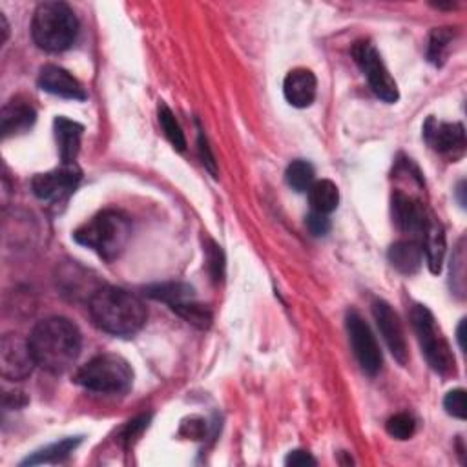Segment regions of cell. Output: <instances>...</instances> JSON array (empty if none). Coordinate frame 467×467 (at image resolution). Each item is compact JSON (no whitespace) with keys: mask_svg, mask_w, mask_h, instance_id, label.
<instances>
[{"mask_svg":"<svg viewBox=\"0 0 467 467\" xmlns=\"http://www.w3.org/2000/svg\"><path fill=\"white\" fill-rule=\"evenodd\" d=\"M28 342L37 368L51 375H63L72 369L82 343L79 329L66 318H46L39 322Z\"/></svg>","mask_w":467,"mask_h":467,"instance_id":"1","label":"cell"},{"mask_svg":"<svg viewBox=\"0 0 467 467\" xmlns=\"http://www.w3.org/2000/svg\"><path fill=\"white\" fill-rule=\"evenodd\" d=\"M90 315L99 329L114 336H134L146 324V307L132 292L102 287L90 298Z\"/></svg>","mask_w":467,"mask_h":467,"instance_id":"2","label":"cell"},{"mask_svg":"<svg viewBox=\"0 0 467 467\" xmlns=\"http://www.w3.org/2000/svg\"><path fill=\"white\" fill-rule=\"evenodd\" d=\"M79 33L75 12L65 3H42L37 6L31 21V35L35 44L57 54L68 49Z\"/></svg>","mask_w":467,"mask_h":467,"instance_id":"3","label":"cell"},{"mask_svg":"<svg viewBox=\"0 0 467 467\" xmlns=\"http://www.w3.org/2000/svg\"><path fill=\"white\" fill-rule=\"evenodd\" d=\"M130 234L132 227L125 214L117 211H105L77 229L74 238L79 245L91 248L100 257H105L107 262H114L125 252Z\"/></svg>","mask_w":467,"mask_h":467,"instance_id":"4","label":"cell"},{"mask_svg":"<svg viewBox=\"0 0 467 467\" xmlns=\"http://www.w3.org/2000/svg\"><path fill=\"white\" fill-rule=\"evenodd\" d=\"M75 384L91 393L125 394L134 384V371L130 363L116 354H102L90 359L75 376Z\"/></svg>","mask_w":467,"mask_h":467,"instance_id":"5","label":"cell"},{"mask_svg":"<svg viewBox=\"0 0 467 467\" xmlns=\"http://www.w3.org/2000/svg\"><path fill=\"white\" fill-rule=\"evenodd\" d=\"M411 322L431 369L440 375L454 373V354L431 310L424 305H414L411 310Z\"/></svg>","mask_w":467,"mask_h":467,"instance_id":"6","label":"cell"},{"mask_svg":"<svg viewBox=\"0 0 467 467\" xmlns=\"http://www.w3.org/2000/svg\"><path fill=\"white\" fill-rule=\"evenodd\" d=\"M345 325H347V334H349L352 352L359 363L361 371L369 376H376L382 369L384 358L371 327L356 313V310H349Z\"/></svg>","mask_w":467,"mask_h":467,"instance_id":"7","label":"cell"},{"mask_svg":"<svg viewBox=\"0 0 467 467\" xmlns=\"http://www.w3.org/2000/svg\"><path fill=\"white\" fill-rule=\"evenodd\" d=\"M352 56L358 66L361 68L363 75L368 77V82L371 90L385 102H396L398 100V86L396 81L391 77L389 70L385 68L380 54L371 42H356L352 48Z\"/></svg>","mask_w":467,"mask_h":467,"instance_id":"8","label":"cell"},{"mask_svg":"<svg viewBox=\"0 0 467 467\" xmlns=\"http://www.w3.org/2000/svg\"><path fill=\"white\" fill-rule=\"evenodd\" d=\"M37 366L30 342L17 334H8L0 342V371L10 382L26 380Z\"/></svg>","mask_w":467,"mask_h":467,"instance_id":"9","label":"cell"},{"mask_svg":"<svg viewBox=\"0 0 467 467\" xmlns=\"http://www.w3.org/2000/svg\"><path fill=\"white\" fill-rule=\"evenodd\" d=\"M81 181V170L74 165H63L46 174H39L31 181L33 194L42 201H59L70 195Z\"/></svg>","mask_w":467,"mask_h":467,"instance_id":"10","label":"cell"},{"mask_svg":"<svg viewBox=\"0 0 467 467\" xmlns=\"http://www.w3.org/2000/svg\"><path fill=\"white\" fill-rule=\"evenodd\" d=\"M373 316L376 320V325L391 350V354L394 356V359L402 366L409 361V347H407V340H405V333H403V325L398 318V315L393 310V307L384 301V299H376L373 303Z\"/></svg>","mask_w":467,"mask_h":467,"instance_id":"11","label":"cell"},{"mask_svg":"<svg viewBox=\"0 0 467 467\" xmlns=\"http://www.w3.org/2000/svg\"><path fill=\"white\" fill-rule=\"evenodd\" d=\"M393 218L402 232L422 239L431 212L419 199L398 192L393 195Z\"/></svg>","mask_w":467,"mask_h":467,"instance_id":"12","label":"cell"},{"mask_svg":"<svg viewBox=\"0 0 467 467\" xmlns=\"http://www.w3.org/2000/svg\"><path fill=\"white\" fill-rule=\"evenodd\" d=\"M424 137L433 150L445 155H456L465 146V132L460 123H438L431 117L424 126Z\"/></svg>","mask_w":467,"mask_h":467,"instance_id":"13","label":"cell"},{"mask_svg":"<svg viewBox=\"0 0 467 467\" xmlns=\"http://www.w3.org/2000/svg\"><path fill=\"white\" fill-rule=\"evenodd\" d=\"M39 88L63 99H72V100L86 99V91L81 86V82L70 72L56 65H48L40 70Z\"/></svg>","mask_w":467,"mask_h":467,"instance_id":"14","label":"cell"},{"mask_svg":"<svg viewBox=\"0 0 467 467\" xmlns=\"http://www.w3.org/2000/svg\"><path fill=\"white\" fill-rule=\"evenodd\" d=\"M318 91V82L315 74L305 68H296L289 72L283 82L285 99L296 108H307L315 102Z\"/></svg>","mask_w":467,"mask_h":467,"instance_id":"15","label":"cell"},{"mask_svg":"<svg viewBox=\"0 0 467 467\" xmlns=\"http://www.w3.org/2000/svg\"><path fill=\"white\" fill-rule=\"evenodd\" d=\"M37 121V114L31 105L24 100H12L10 105L3 108L0 114V126H3V135L4 139L19 134H26Z\"/></svg>","mask_w":467,"mask_h":467,"instance_id":"16","label":"cell"},{"mask_svg":"<svg viewBox=\"0 0 467 467\" xmlns=\"http://www.w3.org/2000/svg\"><path fill=\"white\" fill-rule=\"evenodd\" d=\"M389 262L402 274H417L424 262V248L417 239L398 241L389 248Z\"/></svg>","mask_w":467,"mask_h":467,"instance_id":"17","label":"cell"},{"mask_svg":"<svg viewBox=\"0 0 467 467\" xmlns=\"http://www.w3.org/2000/svg\"><path fill=\"white\" fill-rule=\"evenodd\" d=\"M82 125L70 121L66 117L56 119V139L59 146V155L63 160V165H74L79 150H81V139H82Z\"/></svg>","mask_w":467,"mask_h":467,"instance_id":"18","label":"cell"},{"mask_svg":"<svg viewBox=\"0 0 467 467\" xmlns=\"http://www.w3.org/2000/svg\"><path fill=\"white\" fill-rule=\"evenodd\" d=\"M422 248L428 257V265L433 274H438L442 271L444 255H445V232L442 223L431 214L429 223L422 236Z\"/></svg>","mask_w":467,"mask_h":467,"instance_id":"19","label":"cell"},{"mask_svg":"<svg viewBox=\"0 0 467 467\" xmlns=\"http://www.w3.org/2000/svg\"><path fill=\"white\" fill-rule=\"evenodd\" d=\"M308 201H310V206H313V212L329 216L331 212H334L338 209L340 190L329 179L315 181V185L308 188Z\"/></svg>","mask_w":467,"mask_h":467,"instance_id":"20","label":"cell"},{"mask_svg":"<svg viewBox=\"0 0 467 467\" xmlns=\"http://www.w3.org/2000/svg\"><path fill=\"white\" fill-rule=\"evenodd\" d=\"M150 298L165 301L167 305H170L172 310H176L177 307L195 301L194 296V289L190 285L185 283H163V285H153L148 289L146 292Z\"/></svg>","mask_w":467,"mask_h":467,"instance_id":"21","label":"cell"},{"mask_svg":"<svg viewBox=\"0 0 467 467\" xmlns=\"http://www.w3.org/2000/svg\"><path fill=\"white\" fill-rule=\"evenodd\" d=\"M81 444V438H66L57 444H51L40 451H37L33 456H28L22 465H37V463H56L68 458L77 445Z\"/></svg>","mask_w":467,"mask_h":467,"instance_id":"22","label":"cell"},{"mask_svg":"<svg viewBox=\"0 0 467 467\" xmlns=\"http://www.w3.org/2000/svg\"><path fill=\"white\" fill-rule=\"evenodd\" d=\"M315 167L303 160L292 161L285 172L289 186L296 192H308V188L315 185Z\"/></svg>","mask_w":467,"mask_h":467,"instance_id":"23","label":"cell"},{"mask_svg":"<svg viewBox=\"0 0 467 467\" xmlns=\"http://www.w3.org/2000/svg\"><path fill=\"white\" fill-rule=\"evenodd\" d=\"M454 31L451 28H437L428 42V59L435 65V66H442V63L445 61L447 49L453 42Z\"/></svg>","mask_w":467,"mask_h":467,"instance_id":"24","label":"cell"},{"mask_svg":"<svg viewBox=\"0 0 467 467\" xmlns=\"http://www.w3.org/2000/svg\"><path fill=\"white\" fill-rule=\"evenodd\" d=\"M160 125L165 132V135L169 137V141L174 144V148H177L179 151L185 150L186 146V139H185V134L176 119V116L172 114V110L167 107V105H161L160 107Z\"/></svg>","mask_w":467,"mask_h":467,"instance_id":"25","label":"cell"},{"mask_svg":"<svg viewBox=\"0 0 467 467\" xmlns=\"http://www.w3.org/2000/svg\"><path fill=\"white\" fill-rule=\"evenodd\" d=\"M387 433L396 438V440H409L414 431H417V422H414V419L411 417V414L407 412H400V414H394V417H391L387 420Z\"/></svg>","mask_w":467,"mask_h":467,"instance_id":"26","label":"cell"},{"mask_svg":"<svg viewBox=\"0 0 467 467\" xmlns=\"http://www.w3.org/2000/svg\"><path fill=\"white\" fill-rule=\"evenodd\" d=\"M463 265H465V252H463V239L458 245L456 254L451 259V281L454 287V292H458L460 296H463L465 292V274H463Z\"/></svg>","mask_w":467,"mask_h":467,"instance_id":"27","label":"cell"},{"mask_svg":"<svg viewBox=\"0 0 467 467\" xmlns=\"http://www.w3.org/2000/svg\"><path fill=\"white\" fill-rule=\"evenodd\" d=\"M444 409L447 411V414L454 419L465 420V391L463 389H454L451 393H447V396L444 398Z\"/></svg>","mask_w":467,"mask_h":467,"instance_id":"28","label":"cell"},{"mask_svg":"<svg viewBox=\"0 0 467 467\" xmlns=\"http://www.w3.org/2000/svg\"><path fill=\"white\" fill-rule=\"evenodd\" d=\"M209 269H211V274L216 281H220L223 278V271H225V257H223V252H221V246L218 245H211L209 248Z\"/></svg>","mask_w":467,"mask_h":467,"instance_id":"29","label":"cell"},{"mask_svg":"<svg viewBox=\"0 0 467 467\" xmlns=\"http://www.w3.org/2000/svg\"><path fill=\"white\" fill-rule=\"evenodd\" d=\"M305 223H307V229L315 236H325L331 230V220L325 214H318V212L308 214Z\"/></svg>","mask_w":467,"mask_h":467,"instance_id":"30","label":"cell"},{"mask_svg":"<svg viewBox=\"0 0 467 467\" xmlns=\"http://www.w3.org/2000/svg\"><path fill=\"white\" fill-rule=\"evenodd\" d=\"M199 151H201V158H203V163L206 165V169H209L216 176L218 170H216L214 155H212V151L209 148V143H206V135L203 134V130H199Z\"/></svg>","mask_w":467,"mask_h":467,"instance_id":"31","label":"cell"},{"mask_svg":"<svg viewBox=\"0 0 467 467\" xmlns=\"http://www.w3.org/2000/svg\"><path fill=\"white\" fill-rule=\"evenodd\" d=\"M287 465H316V460L310 456L307 451H292L285 458Z\"/></svg>","mask_w":467,"mask_h":467,"instance_id":"32","label":"cell"},{"mask_svg":"<svg viewBox=\"0 0 467 467\" xmlns=\"http://www.w3.org/2000/svg\"><path fill=\"white\" fill-rule=\"evenodd\" d=\"M463 327H465V320H462L460 327H458V342H460V349H463Z\"/></svg>","mask_w":467,"mask_h":467,"instance_id":"33","label":"cell"},{"mask_svg":"<svg viewBox=\"0 0 467 467\" xmlns=\"http://www.w3.org/2000/svg\"><path fill=\"white\" fill-rule=\"evenodd\" d=\"M458 192H460V194H463V183L458 186ZM460 204H462V206H465V199H463V197H460Z\"/></svg>","mask_w":467,"mask_h":467,"instance_id":"34","label":"cell"}]
</instances>
